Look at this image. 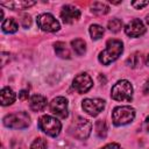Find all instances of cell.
Listing matches in <instances>:
<instances>
[{"mask_svg": "<svg viewBox=\"0 0 149 149\" xmlns=\"http://www.w3.org/2000/svg\"><path fill=\"white\" fill-rule=\"evenodd\" d=\"M95 132H97V135L100 139H105L106 137V135H107V126H106V122L104 120H98L95 122Z\"/></svg>", "mask_w": 149, "mask_h": 149, "instance_id": "ffe728a7", "label": "cell"}, {"mask_svg": "<svg viewBox=\"0 0 149 149\" xmlns=\"http://www.w3.org/2000/svg\"><path fill=\"white\" fill-rule=\"evenodd\" d=\"M71 45H72V49L76 51L77 55H84L85 50H86V47H85V42L81 40V38H76L71 42Z\"/></svg>", "mask_w": 149, "mask_h": 149, "instance_id": "d6986e66", "label": "cell"}, {"mask_svg": "<svg viewBox=\"0 0 149 149\" xmlns=\"http://www.w3.org/2000/svg\"><path fill=\"white\" fill-rule=\"evenodd\" d=\"M125 31L130 37H139V36H141L146 33V27H144V24L142 23L141 20L133 19L130 22L127 23V26L125 28Z\"/></svg>", "mask_w": 149, "mask_h": 149, "instance_id": "8fae6325", "label": "cell"}, {"mask_svg": "<svg viewBox=\"0 0 149 149\" xmlns=\"http://www.w3.org/2000/svg\"><path fill=\"white\" fill-rule=\"evenodd\" d=\"M36 22L38 27L44 31H57L59 29V22L49 13L40 14L36 19Z\"/></svg>", "mask_w": 149, "mask_h": 149, "instance_id": "52a82bcc", "label": "cell"}, {"mask_svg": "<svg viewBox=\"0 0 149 149\" xmlns=\"http://www.w3.org/2000/svg\"><path fill=\"white\" fill-rule=\"evenodd\" d=\"M36 2L35 1H9V2H1V6H6L12 9H26L30 6H34Z\"/></svg>", "mask_w": 149, "mask_h": 149, "instance_id": "9a60e30c", "label": "cell"}, {"mask_svg": "<svg viewBox=\"0 0 149 149\" xmlns=\"http://www.w3.org/2000/svg\"><path fill=\"white\" fill-rule=\"evenodd\" d=\"M90 34L92 40H99L104 35V28L99 24H92L90 28Z\"/></svg>", "mask_w": 149, "mask_h": 149, "instance_id": "44dd1931", "label": "cell"}, {"mask_svg": "<svg viewBox=\"0 0 149 149\" xmlns=\"http://www.w3.org/2000/svg\"><path fill=\"white\" fill-rule=\"evenodd\" d=\"M30 149H47V142L43 137H37L30 146Z\"/></svg>", "mask_w": 149, "mask_h": 149, "instance_id": "603a6c76", "label": "cell"}, {"mask_svg": "<svg viewBox=\"0 0 149 149\" xmlns=\"http://www.w3.org/2000/svg\"><path fill=\"white\" fill-rule=\"evenodd\" d=\"M29 106L33 111L35 112H40V111H43L47 106V98L41 95V94H34L31 98H30V101H29Z\"/></svg>", "mask_w": 149, "mask_h": 149, "instance_id": "4fadbf2b", "label": "cell"}, {"mask_svg": "<svg viewBox=\"0 0 149 149\" xmlns=\"http://www.w3.org/2000/svg\"><path fill=\"white\" fill-rule=\"evenodd\" d=\"M104 106H105V101L102 99H99V98L85 99L83 101V109L92 116H97L102 111Z\"/></svg>", "mask_w": 149, "mask_h": 149, "instance_id": "9c48e42d", "label": "cell"}, {"mask_svg": "<svg viewBox=\"0 0 149 149\" xmlns=\"http://www.w3.org/2000/svg\"><path fill=\"white\" fill-rule=\"evenodd\" d=\"M12 149H23V147H22L21 142L19 143V146H15V143H14V142H12Z\"/></svg>", "mask_w": 149, "mask_h": 149, "instance_id": "4dcf8cb0", "label": "cell"}, {"mask_svg": "<svg viewBox=\"0 0 149 149\" xmlns=\"http://www.w3.org/2000/svg\"><path fill=\"white\" fill-rule=\"evenodd\" d=\"M92 12L98 15H105L109 12V7L105 2H94L92 5Z\"/></svg>", "mask_w": 149, "mask_h": 149, "instance_id": "ac0fdd59", "label": "cell"}, {"mask_svg": "<svg viewBox=\"0 0 149 149\" xmlns=\"http://www.w3.org/2000/svg\"><path fill=\"white\" fill-rule=\"evenodd\" d=\"M135 118V111L130 106H119L112 112V120L115 126H123L132 122Z\"/></svg>", "mask_w": 149, "mask_h": 149, "instance_id": "277c9868", "label": "cell"}, {"mask_svg": "<svg viewBox=\"0 0 149 149\" xmlns=\"http://www.w3.org/2000/svg\"><path fill=\"white\" fill-rule=\"evenodd\" d=\"M1 28H2V30H3L5 33H7V34H13V33H15V31L17 30L19 26H17V23H16V21H15L14 19L9 17V19H6V20L2 22Z\"/></svg>", "mask_w": 149, "mask_h": 149, "instance_id": "2e32d148", "label": "cell"}, {"mask_svg": "<svg viewBox=\"0 0 149 149\" xmlns=\"http://www.w3.org/2000/svg\"><path fill=\"white\" fill-rule=\"evenodd\" d=\"M143 92H144L146 94L149 93V80H147V83L144 84V86H143Z\"/></svg>", "mask_w": 149, "mask_h": 149, "instance_id": "f1b7e54d", "label": "cell"}, {"mask_svg": "<svg viewBox=\"0 0 149 149\" xmlns=\"http://www.w3.org/2000/svg\"><path fill=\"white\" fill-rule=\"evenodd\" d=\"M147 5H149V1H133L132 2V6L136 9H141Z\"/></svg>", "mask_w": 149, "mask_h": 149, "instance_id": "d4e9b609", "label": "cell"}, {"mask_svg": "<svg viewBox=\"0 0 149 149\" xmlns=\"http://www.w3.org/2000/svg\"><path fill=\"white\" fill-rule=\"evenodd\" d=\"M91 128H92V125L88 120L78 116L71 122V126L69 129H70V133L72 134V136H74L76 139L85 140L88 137V135L91 133Z\"/></svg>", "mask_w": 149, "mask_h": 149, "instance_id": "3957f363", "label": "cell"}, {"mask_svg": "<svg viewBox=\"0 0 149 149\" xmlns=\"http://www.w3.org/2000/svg\"><path fill=\"white\" fill-rule=\"evenodd\" d=\"M79 16H80L79 9L73 6H70V5L64 6L61 12V17H62L63 22H65V23H72L77 19H79Z\"/></svg>", "mask_w": 149, "mask_h": 149, "instance_id": "7c38bea8", "label": "cell"}, {"mask_svg": "<svg viewBox=\"0 0 149 149\" xmlns=\"http://www.w3.org/2000/svg\"><path fill=\"white\" fill-rule=\"evenodd\" d=\"M0 97H1V104L3 106H7V105H10L15 101V93L13 92L12 88L9 87H3L1 90V93H0Z\"/></svg>", "mask_w": 149, "mask_h": 149, "instance_id": "5bb4252c", "label": "cell"}, {"mask_svg": "<svg viewBox=\"0 0 149 149\" xmlns=\"http://www.w3.org/2000/svg\"><path fill=\"white\" fill-rule=\"evenodd\" d=\"M19 97H20V99H21V100L28 99V92H27V91H21V92H20V94H19Z\"/></svg>", "mask_w": 149, "mask_h": 149, "instance_id": "83f0119b", "label": "cell"}, {"mask_svg": "<svg viewBox=\"0 0 149 149\" xmlns=\"http://www.w3.org/2000/svg\"><path fill=\"white\" fill-rule=\"evenodd\" d=\"M30 123V116L26 112H15L5 116L3 125L8 128L21 129L28 127Z\"/></svg>", "mask_w": 149, "mask_h": 149, "instance_id": "5b68a950", "label": "cell"}, {"mask_svg": "<svg viewBox=\"0 0 149 149\" xmlns=\"http://www.w3.org/2000/svg\"><path fill=\"white\" fill-rule=\"evenodd\" d=\"M112 98L116 101H132L133 98V87L128 80H119L112 87Z\"/></svg>", "mask_w": 149, "mask_h": 149, "instance_id": "7a4b0ae2", "label": "cell"}, {"mask_svg": "<svg viewBox=\"0 0 149 149\" xmlns=\"http://www.w3.org/2000/svg\"><path fill=\"white\" fill-rule=\"evenodd\" d=\"M38 128L43 130L45 134L55 137L59 134L62 125L56 118H52L50 115H43L38 120Z\"/></svg>", "mask_w": 149, "mask_h": 149, "instance_id": "8992f818", "label": "cell"}, {"mask_svg": "<svg viewBox=\"0 0 149 149\" xmlns=\"http://www.w3.org/2000/svg\"><path fill=\"white\" fill-rule=\"evenodd\" d=\"M122 28V21L119 19H112L111 21H108V29L113 33H118L120 31Z\"/></svg>", "mask_w": 149, "mask_h": 149, "instance_id": "7402d4cb", "label": "cell"}, {"mask_svg": "<svg viewBox=\"0 0 149 149\" xmlns=\"http://www.w3.org/2000/svg\"><path fill=\"white\" fill-rule=\"evenodd\" d=\"M55 51L57 56L62 58H70V51L66 48V44L64 42H56L55 43Z\"/></svg>", "mask_w": 149, "mask_h": 149, "instance_id": "e0dca14e", "label": "cell"}, {"mask_svg": "<svg viewBox=\"0 0 149 149\" xmlns=\"http://www.w3.org/2000/svg\"><path fill=\"white\" fill-rule=\"evenodd\" d=\"M143 128L146 129V130H148L149 132V116L147 118V120L144 121V123H143Z\"/></svg>", "mask_w": 149, "mask_h": 149, "instance_id": "f546056e", "label": "cell"}, {"mask_svg": "<svg viewBox=\"0 0 149 149\" xmlns=\"http://www.w3.org/2000/svg\"><path fill=\"white\" fill-rule=\"evenodd\" d=\"M146 21H147V23H148V24H149V15H148V16H147V19H146Z\"/></svg>", "mask_w": 149, "mask_h": 149, "instance_id": "d6a6232c", "label": "cell"}, {"mask_svg": "<svg viewBox=\"0 0 149 149\" xmlns=\"http://www.w3.org/2000/svg\"><path fill=\"white\" fill-rule=\"evenodd\" d=\"M147 65H148V66H149V55H148V56H147Z\"/></svg>", "mask_w": 149, "mask_h": 149, "instance_id": "1f68e13d", "label": "cell"}, {"mask_svg": "<svg viewBox=\"0 0 149 149\" xmlns=\"http://www.w3.org/2000/svg\"><path fill=\"white\" fill-rule=\"evenodd\" d=\"M93 85L92 78L87 74V73H79L74 77L73 79V88L78 92V93H85L87 92Z\"/></svg>", "mask_w": 149, "mask_h": 149, "instance_id": "ba28073f", "label": "cell"}, {"mask_svg": "<svg viewBox=\"0 0 149 149\" xmlns=\"http://www.w3.org/2000/svg\"><path fill=\"white\" fill-rule=\"evenodd\" d=\"M50 111L52 114L57 115L58 118H66L68 116V100L63 97H57L50 102Z\"/></svg>", "mask_w": 149, "mask_h": 149, "instance_id": "30bf717a", "label": "cell"}, {"mask_svg": "<svg viewBox=\"0 0 149 149\" xmlns=\"http://www.w3.org/2000/svg\"><path fill=\"white\" fill-rule=\"evenodd\" d=\"M123 51L122 42L119 40H108L106 43V48L100 52L99 61L104 65H108L114 62Z\"/></svg>", "mask_w": 149, "mask_h": 149, "instance_id": "6da1fadb", "label": "cell"}, {"mask_svg": "<svg viewBox=\"0 0 149 149\" xmlns=\"http://www.w3.org/2000/svg\"><path fill=\"white\" fill-rule=\"evenodd\" d=\"M127 64H128L129 66H132V68H137L139 64H140V56H139V54H137V52L133 54V55L127 59Z\"/></svg>", "mask_w": 149, "mask_h": 149, "instance_id": "cb8c5ba5", "label": "cell"}, {"mask_svg": "<svg viewBox=\"0 0 149 149\" xmlns=\"http://www.w3.org/2000/svg\"><path fill=\"white\" fill-rule=\"evenodd\" d=\"M102 149H122V148L119 144H116V143H109V144L105 146Z\"/></svg>", "mask_w": 149, "mask_h": 149, "instance_id": "4316f807", "label": "cell"}, {"mask_svg": "<svg viewBox=\"0 0 149 149\" xmlns=\"http://www.w3.org/2000/svg\"><path fill=\"white\" fill-rule=\"evenodd\" d=\"M21 22H22V26H23V27H28V26H30V23H31V19H30V16H29L28 14H24V15H22Z\"/></svg>", "mask_w": 149, "mask_h": 149, "instance_id": "484cf974", "label": "cell"}]
</instances>
